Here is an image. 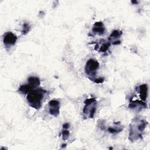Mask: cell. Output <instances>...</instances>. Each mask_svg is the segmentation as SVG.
Returning a JSON list of instances; mask_svg holds the SVG:
<instances>
[{"label": "cell", "instance_id": "obj_10", "mask_svg": "<svg viewBox=\"0 0 150 150\" xmlns=\"http://www.w3.org/2000/svg\"><path fill=\"white\" fill-rule=\"evenodd\" d=\"M140 97L142 101H145L148 94V86L146 84H143L139 86Z\"/></svg>", "mask_w": 150, "mask_h": 150}, {"label": "cell", "instance_id": "obj_12", "mask_svg": "<svg viewBox=\"0 0 150 150\" xmlns=\"http://www.w3.org/2000/svg\"><path fill=\"white\" fill-rule=\"evenodd\" d=\"M34 88L30 85L27 83L21 85L18 88V91L21 94H28Z\"/></svg>", "mask_w": 150, "mask_h": 150}, {"label": "cell", "instance_id": "obj_8", "mask_svg": "<svg viewBox=\"0 0 150 150\" xmlns=\"http://www.w3.org/2000/svg\"><path fill=\"white\" fill-rule=\"evenodd\" d=\"M92 31L94 33L99 35H103L105 32V27L101 22H96L93 27Z\"/></svg>", "mask_w": 150, "mask_h": 150}, {"label": "cell", "instance_id": "obj_11", "mask_svg": "<svg viewBox=\"0 0 150 150\" xmlns=\"http://www.w3.org/2000/svg\"><path fill=\"white\" fill-rule=\"evenodd\" d=\"M28 83L33 88H35L40 85V81L39 79L37 77H30L28 79Z\"/></svg>", "mask_w": 150, "mask_h": 150}, {"label": "cell", "instance_id": "obj_14", "mask_svg": "<svg viewBox=\"0 0 150 150\" xmlns=\"http://www.w3.org/2000/svg\"><path fill=\"white\" fill-rule=\"evenodd\" d=\"M111 43L110 42H105L104 43H103L101 46L100 47L99 49V52H105L108 50V49H109Z\"/></svg>", "mask_w": 150, "mask_h": 150}, {"label": "cell", "instance_id": "obj_17", "mask_svg": "<svg viewBox=\"0 0 150 150\" xmlns=\"http://www.w3.org/2000/svg\"><path fill=\"white\" fill-rule=\"evenodd\" d=\"M94 81L96 83H102L104 81V78L103 77H99V78H96V79H90Z\"/></svg>", "mask_w": 150, "mask_h": 150}, {"label": "cell", "instance_id": "obj_19", "mask_svg": "<svg viewBox=\"0 0 150 150\" xmlns=\"http://www.w3.org/2000/svg\"><path fill=\"white\" fill-rule=\"evenodd\" d=\"M131 2H132V3H133V4H134V3H135V4H137V1H131Z\"/></svg>", "mask_w": 150, "mask_h": 150}, {"label": "cell", "instance_id": "obj_7", "mask_svg": "<svg viewBox=\"0 0 150 150\" xmlns=\"http://www.w3.org/2000/svg\"><path fill=\"white\" fill-rule=\"evenodd\" d=\"M122 32L118 30H113L109 36L108 40L112 42V45H118L121 43V41L118 40V38L122 35Z\"/></svg>", "mask_w": 150, "mask_h": 150}, {"label": "cell", "instance_id": "obj_1", "mask_svg": "<svg viewBox=\"0 0 150 150\" xmlns=\"http://www.w3.org/2000/svg\"><path fill=\"white\" fill-rule=\"evenodd\" d=\"M129 125V139L133 141L139 138H142V133L146 128L148 122L144 120L138 118L134 119Z\"/></svg>", "mask_w": 150, "mask_h": 150}, {"label": "cell", "instance_id": "obj_18", "mask_svg": "<svg viewBox=\"0 0 150 150\" xmlns=\"http://www.w3.org/2000/svg\"><path fill=\"white\" fill-rule=\"evenodd\" d=\"M69 126H70L69 124L67 123V122H66V123H64V124L63 125L62 127H63V129H68L69 127Z\"/></svg>", "mask_w": 150, "mask_h": 150}, {"label": "cell", "instance_id": "obj_9", "mask_svg": "<svg viewBox=\"0 0 150 150\" xmlns=\"http://www.w3.org/2000/svg\"><path fill=\"white\" fill-rule=\"evenodd\" d=\"M129 108L131 109H141V108H146L147 105L146 104V103L145 102H143L142 101H139V100H135V101H133L132 102H131L128 105Z\"/></svg>", "mask_w": 150, "mask_h": 150}, {"label": "cell", "instance_id": "obj_6", "mask_svg": "<svg viewBox=\"0 0 150 150\" xmlns=\"http://www.w3.org/2000/svg\"><path fill=\"white\" fill-rule=\"evenodd\" d=\"M49 113L57 117L60 112V103L57 100H52L49 102Z\"/></svg>", "mask_w": 150, "mask_h": 150}, {"label": "cell", "instance_id": "obj_3", "mask_svg": "<svg viewBox=\"0 0 150 150\" xmlns=\"http://www.w3.org/2000/svg\"><path fill=\"white\" fill-rule=\"evenodd\" d=\"M85 105L83 110V112L85 115V117L92 118L96 110L97 102L94 98H87L84 101Z\"/></svg>", "mask_w": 150, "mask_h": 150}, {"label": "cell", "instance_id": "obj_13", "mask_svg": "<svg viewBox=\"0 0 150 150\" xmlns=\"http://www.w3.org/2000/svg\"><path fill=\"white\" fill-rule=\"evenodd\" d=\"M30 25L28 23H26V22H25L23 24V28H22V30L21 31L22 32V35H26L27 34L29 30H30Z\"/></svg>", "mask_w": 150, "mask_h": 150}, {"label": "cell", "instance_id": "obj_4", "mask_svg": "<svg viewBox=\"0 0 150 150\" xmlns=\"http://www.w3.org/2000/svg\"><path fill=\"white\" fill-rule=\"evenodd\" d=\"M99 68V63L94 59H90L87 60L85 66V71L88 76L92 77L96 76L97 70Z\"/></svg>", "mask_w": 150, "mask_h": 150}, {"label": "cell", "instance_id": "obj_5", "mask_svg": "<svg viewBox=\"0 0 150 150\" xmlns=\"http://www.w3.org/2000/svg\"><path fill=\"white\" fill-rule=\"evenodd\" d=\"M18 39L17 36L13 33L11 32H8L5 33L3 37V42L5 47H10L15 45Z\"/></svg>", "mask_w": 150, "mask_h": 150}, {"label": "cell", "instance_id": "obj_16", "mask_svg": "<svg viewBox=\"0 0 150 150\" xmlns=\"http://www.w3.org/2000/svg\"><path fill=\"white\" fill-rule=\"evenodd\" d=\"M62 139L63 140H67L70 135V132L67 129H63L62 131Z\"/></svg>", "mask_w": 150, "mask_h": 150}, {"label": "cell", "instance_id": "obj_15", "mask_svg": "<svg viewBox=\"0 0 150 150\" xmlns=\"http://www.w3.org/2000/svg\"><path fill=\"white\" fill-rule=\"evenodd\" d=\"M122 130V128H121L120 127H118L117 128L116 127H110L108 128V131L113 134L118 133L121 132Z\"/></svg>", "mask_w": 150, "mask_h": 150}, {"label": "cell", "instance_id": "obj_2", "mask_svg": "<svg viewBox=\"0 0 150 150\" xmlns=\"http://www.w3.org/2000/svg\"><path fill=\"white\" fill-rule=\"evenodd\" d=\"M46 93V90L40 88L32 90L28 93L26 96V99L29 105L36 110L39 109L42 106L43 98Z\"/></svg>", "mask_w": 150, "mask_h": 150}]
</instances>
